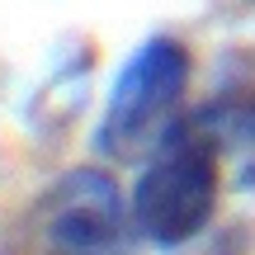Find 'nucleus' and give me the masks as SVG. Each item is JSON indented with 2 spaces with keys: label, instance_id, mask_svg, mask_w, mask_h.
<instances>
[{
  "label": "nucleus",
  "instance_id": "nucleus-1",
  "mask_svg": "<svg viewBox=\"0 0 255 255\" xmlns=\"http://www.w3.org/2000/svg\"><path fill=\"white\" fill-rule=\"evenodd\" d=\"M218 194H222V156L213 146V137L194 119L175 123L151 146V156L132 184V199H128L137 237L161 251L199 241L218 213Z\"/></svg>",
  "mask_w": 255,
  "mask_h": 255
},
{
  "label": "nucleus",
  "instance_id": "nucleus-2",
  "mask_svg": "<svg viewBox=\"0 0 255 255\" xmlns=\"http://www.w3.org/2000/svg\"><path fill=\"white\" fill-rule=\"evenodd\" d=\"M189 71L194 62L184 43L165 33L146 38L109 85L100 128H95V151H104L109 161H137L142 151H151L175 128V109L189 90Z\"/></svg>",
  "mask_w": 255,
  "mask_h": 255
},
{
  "label": "nucleus",
  "instance_id": "nucleus-3",
  "mask_svg": "<svg viewBox=\"0 0 255 255\" xmlns=\"http://www.w3.org/2000/svg\"><path fill=\"white\" fill-rule=\"evenodd\" d=\"M33 232L43 255H132L142 241L119 180L95 165L66 170L38 199Z\"/></svg>",
  "mask_w": 255,
  "mask_h": 255
},
{
  "label": "nucleus",
  "instance_id": "nucleus-4",
  "mask_svg": "<svg viewBox=\"0 0 255 255\" xmlns=\"http://www.w3.org/2000/svg\"><path fill=\"white\" fill-rule=\"evenodd\" d=\"M194 123L213 137V146H218L222 161H232L237 180L255 184V90L208 104L203 114H194Z\"/></svg>",
  "mask_w": 255,
  "mask_h": 255
}]
</instances>
